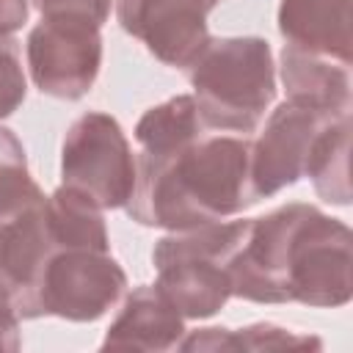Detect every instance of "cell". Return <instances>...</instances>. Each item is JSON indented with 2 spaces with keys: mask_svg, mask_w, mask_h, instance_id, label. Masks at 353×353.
<instances>
[{
  "mask_svg": "<svg viewBox=\"0 0 353 353\" xmlns=\"http://www.w3.org/2000/svg\"><path fill=\"white\" fill-rule=\"evenodd\" d=\"M251 218L212 221L168 232L152 248L157 290L185 320H207L232 298V256L245 243Z\"/></svg>",
  "mask_w": 353,
  "mask_h": 353,
  "instance_id": "4",
  "label": "cell"
},
{
  "mask_svg": "<svg viewBox=\"0 0 353 353\" xmlns=\"http://www.w3.org/2000/svg\"><path fill=\"white\" fill-rule=\"evenodd\" d=\"M30 6L41 17H77L102 28L110 19L116 0H30Z\"/></svg>",
  "mask_w": 353,
  "mask_h": 353,
  "instance_id": "19",
  "label": "cell"
},
{
  "mask_svg": "<svg viewBox=\"0 0 353 353\" xmlns=\"http://www.w3.org/2000/svg\"><path fill=\"white\" fill-rule=\"evenodd\" d=\"M138 160L121 124L102 110L77 116L61 141V185H69L97 201L102 210H119L135 188Z\"/></svg>",
  "mask_w": 353,
  "mask_h": 353,
  "instance_id": "6",
  "label": "cell"
},
{
  "mask_svg": "<svg viewBox=\"0 0 353 353\" xmlns=\"http://www.w3.org/2000/svg\"><path fill=\"white\" fill-rule=\"evenodd\" d=\"M207 135L193 94H176L160 105H152L135 124V141L143 154L168 157Z\"/></svg>",
  "mask_w": 353,
  "mask_h": 353,
  "instance_id": "15",
  "label": "cell"
},
{
  "mask_svg": "<svg viewBox=\"0 0 353 353\" xmlns=\"http://www.w3.org/2000/svg\"><path fill=\"white\" fill-rule=\"evenodd\" d=\"M19 323H22V317L17 314L11 290L0 281V353H14L22 347Z\"/></svg>",
  "mask_w": 353,
  "mask_h": 353,
  "instance_id": "20",
  "label": "cell"
},
{
  "mask_svg": "<svg viewBox=\"0 0 353 353\" xmlns=\"http://www.w3.org/2000/svg\"><path fill=\"white\" fill-rule=\"evenodd\" d=\"M185 317L157 290V284H138L124 292L121 309L108 325L102 350H174L185 336Z\"/></svg>",
  "mask_w": 353,
  "mask_h": 353,
  "instance_id": "10",
  "label": "cell"
},
{
  "mask_svg": "<svg viewBox=\"0 0 353 353\" xmlns=\"http://www.w3.org/2000/svg\"><path fill=\"white\" fill-rule=\"evenodd\" d=\"M190 94L207 130L254 132L276 99V61L262 36L210 39L188 66Z\"/></svg>",
  "mask_w": 353,
  "mask_h": 353,
  "instance_id": "3",
  "label": "cell"
},
{
  "mask_svg": "<svg viewBox=\"0 0 353 353\" xmlns=\"http://www.w3.org/2000/svg\"><path fill=\"white\" fill-rule=\"evenodd\" d=\"M353 0H279L276 25L287 47L350 66Z\"/></svg>",
  "mask_w": 353,
  "mask_h": 353,
  "instance_id": "11",
  "label": "cell"
},
{
  "mask_svg": "<svg viewBox=\"0 0 353 353\" xmlns=\"http://www.w3.org/2000/svg\"><path fill=\"white\" fill-rule=\"evenodd\" d=\"M303 176L325 204H350V113L331 119L317 132Z\"/></svg>",
  "mask_w": 353,
  "mask_h": 353,
  "instance_id": "13",
  "label": "cell"
},
{
  "mask_svg": "<svg viewBox=\"0 0 353 353\" xmlns=\"http://www.w3.org/2000/svg\"><path fill=\"white\" fill-rule=\"evenodd\" d=\"M135 160V188L124 210L141 226L182 232L234 218L256 204L245 135H201L176 154L138 152Z\"/></svg>",
  "mask_w": 353,
  "mask_h": 353,
  "instance_id": "2",
  "label": "cell"
},
{
  "mask_svg": "<svg viewBox=\"0 0 353 353\" xmlns=\"http://www.w3.org/2000/svg\"><path fill=\"white\" fill-rule=\"evenodd\" d=\"M105 210L85 193L58 185L44 196L47 229L58 248H102L110 251V237L105 226Z\"/></svg>",
  "mask_w": 353,
  "mask_h": 353,
  "instance_id": "14",
  "label": "cell"
},
{
  "mask_svg": "<svg viewBox=\"0 0 353 353\" xmlns=\"http://www.w3.org/2000/svg\"><path fill=\"white\" fill-rule=\"evenodd\" d=\"M221 0H116L124 33L138 39L160 63L188 69L207 47V17Z\"/></svg>",
  "mask_w": 353,
  "mask_h": 353,
  "instance_id": "9",
  "label": "cell"
},
{
  "mask_svg": "<svg viewBox=\"0 0 353 353\" xmlns=\"http://www.w3.org/2000/svg\"><path fill=\"white\" fill-rule=\"evenodd\" d=\"M102 69V28L77 17H41L25 39V72L52 99H83Z\"/></svg>",
  "mask_w": 353,
  "mask_h": 353,
  "instance_id": "7",
  "label": "cell"
},
{
  "mask_svg": "<svg viewBox=\"0 0 353 353\" xmlns=\"http://www.w3.org/2000/svg\"><path fill=\"white\" fill-rule=\"evenodd\" d=\"M229 276L232 298L336 309L353 295V234L320 207L290 201L251 218Z\"/></svg>",
  "mask_w": 353,
  "mask_h": 353,
  "instance_id": "1",
  "label": "cell"
},
{
  "mask_svg": "<svg viewBox=\"0 0 353 353\" xmlns=\"http://www.w3.org/2000/svg\"><path fill=\"white\" fill-rule=\"evenodd\" d=\"M204 345L210 353L218 350H320L323 342L312 334H301L276 323H251L243 328L207 325Z\"/></svg>",
  "mask_w": 353,
  "mask_h": 353,
  "instance_id": "16",
  "label": "cell"
},
{
  "mask_svg": "<svg viewBox=\"0 0 353 353\" xmlns=\"http://www.w3.org/2000/svg\"><path fill=\"white\" fill-rule=\"evenodd\" d=\"M124 292L127 273L110 251L52 248L22 309V320L61 317L69 323H94L116 309Z\"/></svg>",
  "mask_w": 353,
  "mask_h": 353,
  "instance_id": "5",
  "label": "cell"
},
{
  "mask_svg": "<svg viewBox=\"0 0 353 353\" xmlns=\"http://www.w3.org/2000/svg\"><path fill=\"white\" fill-rule=\"evenodd\" d=\"M30 0H0V39H14L28 25Z\"/></svg>",
  "mask_w": 353,
  "mask_h": 353,
  "instance_id": "21",
  "label": "cell"
},
{
  "mask_svg": "<svg viewBox=\"0 0 353 353\" xmlns=\"http://www.w3.org/2000/svg\"><path fill=\"white\" fill-rule=\"evenodd\" d=\"M342 113H328L284 99L268 110L265 127L251 141V188L256 201L292 188L306 168L317 132Z\"/></svg>",
  "mask_w": 353,
  "mask_h": 353,
  "instance_id": "8",
  "label": "cell"
},
{
  "mask_svg": "<svg viewBox=\"0 0 353 353\" xmlns=\"http://www.w3.org/2000/svg\"><path fill=\"white\" fill-rule=\"evenodd\" d=\"M276 77L281 80L287 99L295 105H306L328 113H350L353 80L347 63L284 44L276 63Z\"/></svg>",
  "mask_w": 353,
  "mask_h": 353,
  "instance_id": "12",
  "label": "cell"
},
{
  "mask_svg": "<svg viewBox=\"0 0 353 353\" xmlns=\"http://www.w3.org/2000/svg\"><path fill=\"white\" fill-rule=\"evenodd\" d=\"M28 94V72L14 39H0V119H8Z\"/></svg>",
  "mask_w": 353,
  "mask_h": 353,
  "instance_id": "18",
  "label": "cell"
},
{
  "mask_svg": "<svg viewBox=\"0 0 353 353\" xmlns=\"http://www.w3.org/2000/svg\"><path fill=\"white\" fill-rule=\"evenodd\" d=\"M41 193L30 176L22 141L11 127L0 124V221H11Z\"/></svg>",
  "mask_w": 353,
  "mask_h": 353,
  "instance_id": "17",
  "label": "cell"
}]
</instances>
